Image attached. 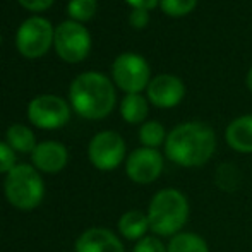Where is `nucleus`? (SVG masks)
<instances>
[{
  "instance_id": "nucleus-6",
  "label": "nucleus",
  "mask_w": 252,
  "mask_h": 252,
  "mask_svg": "<svg viewBox=\"0 0 252 252\" xmlns=\"http://www.w3.org/2000/svg\"><path fill=\"white\" fill-rule=\"evenodd\" d=\"M88 158L94 168L112 172L126 159V141L113 130L98 132L88 146Z\"/></svg>"
},
{
  "instance_id": "nucleus-25",
  "label": "nucleus",
  "mask_w": 252,
  "mask_h": 252,
  "mask_svg": "<svg viewBox=\"0 0 252 252\" xmlns=\"http://www.w3.org/2000/svg\"><path fill=\"white\" fill-rule=\"evenodd\" d=\"M129 23H130V26L136 28V30H143V28H146L148 23H150V12L144 9H134L129 16Z\"/></svg>"
},
{
  "instance_id": "nucleus-17",
  "label": "nucleus",
  "mask_w": 252,
  "mask_h": 252,
  "mask_svg": "<svg viewBox=\"0 0 252 252\" xmlns=\"http://www.w3.org/2000/svg\"><path fill=\"white\" fill-rule=\"evenodd\" d=\"M148 100L139 93L126 94L120 103V115L129 124H141L148 117Z\"/></svg>"
},
{
  "instance_id": "nucleus-19",
  "label": "nucleus",
  "mask_w": 252,
  "mask_h": 252,
  "mask_svg": "<svg viewBox=\"0 0 252 252\" xmlns=\"http://www.w3.org/2000/svg\"><path fill=\"white\" fill-rule=\"evenodd\" d=\"M166 130L163 124L156 122V120H150L144 122L139 129V141L143 148H151V150H158L159 146H165L166 141Z\"/></svg>"
},
{
  "instance_id": "nucleus-15",
  "label": "nucleus",
  "mask_w": 252,
  "mask_h": 252,
  "mask_svg": "<svg viewBox=\"0 0 252 252\" xmlns=\"http://www.w3.org/2000/svg\"><path fill=\"white\" fill-rule=\"evenodd\" d=\"M117 226H119L120 235L127 240H132V242L144 239L148 235V232H151L148 215L144 211H141V209H129V211H126L119 218Z\"/></svg>"
},
{
  "instance_id": "nucleus-20",
  "label": "nucleus",
  "mask_w": 252,
  "mask_h": 252,
  "mask_svg": "<svg viewBox=\"0 0 252 252\" xmlns=\"http://www.w3.org/2000/svg\"><path fill=\"white\" fill-rule=\"evenodd\" d=\"M240 180H242L240 172L232 163H223V165H220L215 173L216 186L221 190H225V192H233L235 189H239Z\"/></svg>"
},
{
  "instance_id": "nucleus-10",
  "label": "nucleus",
  "mask_w": 252,
  "mask_h": 252,
  "mask_svg": "<svg viewBox=\"0 0 252 252\" xmlns=\"http://www.w3.org/2000/svg\"><path fill=\"white\" fill-rule=\"evenodd\" d=\"M28 117L31 124L40 129H60L69 122L70 110L62 98L53 94H41L30 103Z\"/></svg>"
},
{
  "instance_id": "nucleus-21",
  "label": "nucleus",
  "mask_w": 252,
  "mask_h": 252,
  "mask_svg": "<svg viewBox=\"0 0 252 252\" xmlns=\"http://www.w3.org/2000/svg\"><path fill=\"white\" fill-rule=\"evenodd\" d=\"M197 5V0H159V7L166 16L182 17L187 16Z\"/></svg>"
},
{
  "instance_id": "nucleus-12",
  "label": "nucleus",
  "mask_w": 252,
  "mask_h": 252,
  "mask_svg": "<svg viewBox=\"0 0 252 252\" xmlns=\"http://www.w3.org/2000/svg\"><path fill=\"white\" fill-rule=\"evenodd\" d=\"M31 159L36 170L45 173H59L62 168H65L69 153L65 146L57 141H45L36 144L34 151L31 153Z\"/></svg>"
},
{
  "instance_id": "nucleus-3",
  "label": "nucleus",
  "mask_w": 252,
  "mask_h": 252,
  "mask_svg": "<svg viewBox=\"0 0 252 252\" xmlns=\"http://www.w3.org/2000/svg\"><path fill=\"white\" fill-rule=\"evenodd\" d=\"M148 220L153 235L159 239H172L184 232L190 216V204L187 196L175 187L159 189L148 204Z\"/></svg>"
},
{
  "instance_id": "nucleus-4",
  "label": "nucleus",
  "mask_w": 252,
  "mask_h": 252,
  "mask_svg": "<svg viewBox=\"0 0 252 252\" xmlns=\"http://www.w3.org/2000/svg\"><path fill=\"white\" fill-rule=\"evenodd\" d=\"M5 197L21 211L34 209L45 196V184L40 172L31 165H16L5 177Z\"/></svg>"
},
{
  "instance_id": "nucleus-24",
  "label": "nucleus",
  "mask_w": 252,
  "mask_h": 252,
  "mask_svg": "<svg viewBox=\"0 0 252 252\" xmlns=\"http://www.w3.org/2000/svg\"><path fill=\"white\" fill-rule=\"evenodd\" d=\"M16 166V151L0 141V173H9Z\"/></svg>"
},
{
  "instance_id": "nucleus-18",
  "label": "nucleus",
  "mask_w": 252,
  "mask_h": 252,
  "mask_svg": "<svg viewBox=\"0 0 252 252\" xmlns=\"http://www.w3.org/2000/svg\"><path fill=\"white\" fill-rule=\"evenodd\" d=\"M7 144L14 151L19 153H33L36 148V139L31 129L23 124H14L7 129Z\"/></svg>"
},
{
  "instance_id": "nucleus-23",
  "label": "nucleus",
  "mask_w": 252,
  "mask_h": 252,
  "mask_svg": "<svg viewBox=\"0 0 252 252\" xmlns=\"http://www.w3.org/2000/svg\"><path fill=\"white\" fill-rule=\"evenodd\" d=\"M132 252H168L166 244L156 235H146L144 239L137 240Z\"/></svg>"
},
{
  "instance_id": "nucleus-1",
  "label": "nucleus",
  "mask_w": 252,
  "mask_h": 252,
  "mask_svg": "<svg viewBox=\"0 0 252 252\" xmlns=\"http://www.w3.org/2000/svg\"><path fill=\"white\" fill-rule=\"evenodd\" d=\"M216 134L204 122H184L168 132L165 141V158L180 168H201L215 156Z\"/></svg>"
},
{
  "instance_id": "nucleus-5",
  "label": "nucleus",
  "mask_w": 252,
  "mask_h": 252,
  "mask_svg": "<svg viewBox=\"0 0 252 252\" xmlns=\"http://www.w3.org/2000/svg\"><path fill=\"white\" fill-rule=\"evenodd\" d=\"M117 86L127 94L141 93L151 81V70L148 62L136 53H122L115 59L112 67Z\"/></svg>"
},
{
  "instance_id": "nucleus-14",
  "label": "nucleus",
  "mask_w": 252,
  "mask_h": 252,
  "mask_svg": "<svg viewBox=\"0 0 252 252\" xmlns=\"http://www.w3.org/2000/svg\"><path fill=\"white\" fill-rule=\"evenodd\" d=\"M225 141L233 151L240 155H252V115H240L228 124Z\"/></svg>"
},
{
  "instance_id": "nucleus-26",
  "label": "nucleus",
  "mask_w": 252,
  "mask_h": 252,
  "mask_svg": "<svg viewBox=\"0 0 252 252\" xmlns=\"http://www.w3.org/2000/svg\"><path fill=\"white\" fill-rule=\"evenodd\" d=\"M19 3L28 10L33 12H40V10H47L53 3V0H19Z\"/></svg>"
},
{
  "instance_id": "nucleus-2",
  "label": "nucleus",
  "mask_w": 252,
  "mask_h": 252,
  "mask_svg": "<svg viewBox=\"0 0 252 252\" xmlns=\"http://www.w3.org/2000/svg\"><path fill=\"white\" fill-rule=\"evenodd\" d=\"M69 98L74 110L88 120H100L110 115L115 106L112 81L100 72H84L70 84Z\"/></svg>"
},
{
  "instance_id": "nucleus-11",
  "label": "nucleus",
  "mask_w": 252,
  "mask_h": 252,
  "mask_svg": "<svg viewBox=\"0 0 252 252\" xmlns=\"http://www.w3.org/2000/svg\"><path fill=\"white\" fill-rule=\"evenodd\" d=\"M186 96L182 79L173 74H159L148 84V100L158 108H173Z\"/></svg>"
},
{
  "instance_id": "nucleus-9",
  "label": "nucleus",
  "mask_w": 252,
  "mask_h": 252,
  "mask_svg": "<svg viewBox=\"0 0 252 252\" xmlns=\"http://www.w3.org/2000/svg\"><path fill=\"white\" fill-rule=\"evenodd\" d=\"M165 168V156L158 150L137 148L127 156L126 173L137 186H150L161 177Z\"/></svg>"
},
{
  "instance_id": "nucleus-7",
  "label": "nucleus",
  "mask_w": 252,
  "mask_h": 252,
  "mask_svg": "<svg viewBox=\"0 0 252 252\" xmlns=\"http://www.w3.org/2000/svg\"><path fill=\"white\" fill-rule=\"evenodd\" d=\"M53 43L57 53L65 62H81L91 50L90 31L76 21H65L60 24L55 30Z\"/></svg>"
},
{
  "instance_id": "nucleus-13",
  "label": "nucleus",
  "mask_w": 252,
  "mask_h": 252,
  "mask_svg": "<svg viewBox=\"0 0 252 252\" xmlns=\"http://www.w3.org/2000/svg\"><path fill=\"white\" fill-rule=\"evenodd\" d=\"M76 252H126V247L112 230L90 228L76 240Z\"/></svg>"
},
{
  "instance_id": "nucleus-28",
  "label": "nucleus",
  "mask_w": 252,
  "mask_h": 252,
  "mask_svg": "<svg viewBox=\"0 0 252 252\" xmlns=\"http://www.w3.org/2000/svg\"><path fill=\"white\" fill-rule=\"evenodd\" d=\"M247 88H249V91L252 93V67H251L249 74H247Z\"/></svg>"
},
{
  "instance_id": "nucleus-8",
  "label": "nucleus",
  "mask_w": 252,
  "mask_h": 252,
  "mask_svg": "<svg viewBox=\"0 0 252 252\" xmlns=\"http://www.w3.org/2000/svg\"><path fill=\"white\" fill-rule=\"evenodd\" d=\"M55 31L52 24L43 17H30L21 24L17 31V50L28 59H38L50 48Z\"/></svg>"
},
{
  "instance_id": "nucleus-16",
  "label": "nucleus",
  "mask_w": 252,
  "mask_h": 252,
  "mask_svg": "<svg viewBox=\"0 0 252 252\" xmlns=\"http://www.w3.org/2000/svg\"><path fill=\"white\" fill-rule=\"evenodd\" d=\"M168 252H209V244L196 232H180L168 239Z\"/></svg>"
},
{
  "instance_id": "nucleus-22",
  "label": "nucleus",
  "mask_w": 252,
  "mask_h": 252,
  "mask_svg": "<svg viewBox=\"0 0 252 252\" xmlns=\"http://www.w3.org/2000/svg\"><path fill=\"white\" fill-rule=\"evenodd\" d=\"M67 10L72 19L88 21L96 12V0H70Z\"/></svg>"
},
{
  "instance_id": "nucleus-27",
  "label": "nucleus",
  "mask_w": 252,
  "mask_h": 252,
  "mask_svg": "<svg viewBox=\"0 0 252 252\" xmlns=\"http://www.w3.org/2000/svg\"><path fill=\"white\" fill-rule=\"evenodd\" d=\"M127 3H130V5L134 7V9H144V10H150L153 7L156 5V3L159 2V0H126Z\"/></svg>"
}]
</instances>
